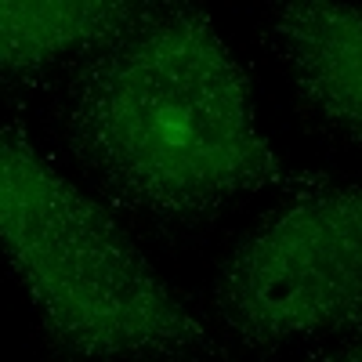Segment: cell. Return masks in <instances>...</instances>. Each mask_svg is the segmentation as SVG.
Here are the masks:
<instances>
[{"label": "cell", "instance_id": "cell-1", "mask_svg": "<svg viewBox=\"0 0 362 362\" xmlns=\"http://www.w3.org/2000/svg\"><path fill=\"white\" fill-rule=\"evenodd\" d=\"M62 134L112 199L156 218H199L300 181L261 138L239 62L189 4H141L127 29L76 58Z\"/></svg>", "mask_w": 362, "mask_h": 362}, {"label": "cell", "instance_id": "cell-6", "mask_svg": "<svg viewBox=\"0 0 362 362\" xmlns=\"http://www.w3.org/2000/svg\"><path fill=\"white\" fill-rule=\"evenodd\" d=\"M322 362H362V341L344 348V351H337V355H329V358H322Z\"/></svg>", "mask_w": 362, "mask_h": 362}, {"label": "cell", "instance_id": "cell-5", "mask_svg": "<svg viewBox=\"0 0 362 362\" xmlns=\"http://www.w3.org/2000/svg\"><path fill=\"white\" fill-rule=\"evenodd\" d=\"M141 4L124 0H8L0 8V62L25 76L73 47H98L138 18Z\"/></svg>", "mask_w": 362, "mask_h": 362}, {"label": "cell", "instance_id": "cell-2", "mask_svg": "<svg viewBox=\"0 0 362 362\" xmlns=\"http://www.w3.org/2000/svg\"><path fill=\"white\" fill-rule=\"evenodd\" d=\"M0 235L47 334L73 355H177L206 329L105 210L54 174L22 127L0 141Z\"/></svg>", "mask_w": 362, "mask_h": 362}, {"label": "cell", "instance_id": "cell-4", "mask_svg": "<svg viewBox=\"0 0 362 362\" xmlns=\"http://www.w3.org/2000/svg\"><path fill=\"white\" fill-rule=\"evenodd\" d=\"M272 40L300 98L329 127L362 138V8L283 4L272 18Z\"/></svg>", "mask_w": 362, "mask_h": 362}, {"label": "cell", "instance_id": "cell-3", "mask_svg": "<svg viewBox=\"0 0 362 362\" xmlns=\"http://www.w3.org/2000/svg\"><path fill=\"white\" fill-rule=\"evenodd\" d=\"M221 322L250 348L362 322V185L322 189L268 214L221 264Z\"/></svg>", "mask_w": 362, "mask_h": 362}]
</instances>
